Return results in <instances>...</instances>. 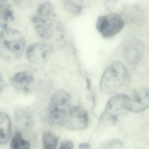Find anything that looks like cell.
I'll list each match as a JSON object with an SVG mask.
<instances>
[{
  "label": "cell",
  "mask_w": 149,
  "mask_h": 149,
  "mask_svg": "<svg viewBox=\"0 0 149 149\" xmlns=\"http://www.w3.org/2000/svg\"><path fill=\"white\" fill-rule=\"evenodd\" d=\"M10 149H29L30 144L23 138L22 133L17 132L11 139Z\"/></svg>",
  "instance_id": "obj_16"
},
{
  "label": "cell",
  "mask_w": 149,
  "mask_h": 149,
  "mask_svg": "<svg viewBox=\"0 0 149 149\" xmlns=\"http://www.w3.org/2000/svg\"><path fill=\"white\" fill-rule=\"evenodd\" d=\"M73 143L69 140L64 141L61 143L59 149H73Z\"/></svg>",
  "instance_id": "obj_20"
},
{
  "label": "cell",
  "mask_w": 149,
  "mask_h": 149,
  "mask_svg": "<svg viewBox=\"0 0 149 149\" xmlns=\"http://www.w3.org/2000/svg\"><path fill=\"white\" fill-rule=\"evenodd\" d=\"M129 96L118 94L113 96L107 102L106 107L99 119V123L104 126L114 125L119 116L127 110Z\"/></svg>",
  "instance_id": "obj_5"
},
{
  "label": "cell",
  "mask_w": 149,
  "mask_h": 149,
  "mask_svg": "<svg viewBox=\"0 0 149 149\" xmlns=\"http://www.w3.org/2000/svg\"><path fill=\"white\" fill-rule=\"evenodd\" d=\"M56 19L53 4L49 1L41 3L31 19L37 35L43 39H50L54 33Z\"/></svg>",
  "instance_id": "obj_4"
},
{
  "label": "cell",
  "mask_w": 149,
  "mask_h": 149,
  "mask_svg": "<svg viewBox=\"0 0 149 149\" xmlns=\"http://www.w3.org/2000/svg\"><path fill=\"white\" fill-rule=\"evenodd\" d=\"M129 72L126 65L120 61L113 62L102 74L100 88L107 94H114L126 87L130 81Z\"/></svg>",
  "instance_id": "obj_2"
},
{
  "label": "cell",
  "mask_w": 149,
  "mask_h": 149,
  "mask_svg": "<svg viewBox=\"0 0 149 149\" xmlns=\"http://www.w3.org/2000/svg\"><path fill=\"white\" fill-rule=\"evenodd\" d=\"M123 146V142L119 139L109 140L104 143L101 149H121Z\"/></svg>",
  "instance_id": "obj_18"
},
{
  "label": "cell",
  "mask_w": 149,
  "mask_h": 149,
  "mask_svg": "<svg viewBox=\"0 0 149 149\" xmlns=\"http://www.w3.org/2000/svg\"><path fill=\"white\" fill-rule=\"evenodd\" d=\"M14 121L16 127L19 130H29L34 124V119L31 113L25 109H19L15 112Z\"/></svg>",
  "instance_id": "obj_12"
},
{
  "label": "cell",
  "mask_w": 149,
  "mask_h": 149,
  "mask_svg": "<svg viewBox=\"0 0 149 149\" xmlns=\"http://www.w3.org/2000/svg\"><path fill=\"white\" fill-rule=\"evenodd\" d=\"M58 138L51 131L45 132L43 136V149H56Z\"/></svg>",
  "instance_id": "obj_17"
},
{
  "label": "cell",
  "mask_w": 149,
  "mask_h": 149,
  "mask_svg": "<svg viewBox=\"0 0 149 149\" xmlns=\"http://www.w3.org/2000/svg\"><path fill=\"white\" fill-rule=\"evenodd\" d=\"M89 122L88 113L81 106L73 107L65 127L73 131L83 130L86 128Z\"/></svg>",
  "instance_id": "obj_9"
},
{
  "label": "cell",
  "mask_w": 149,
  "mask_h": 149,
  "mask_svg": "<svg viewBox=\"0 0 149 149\" xmlns=\"http://www.w3.org/2000/svg\"><path fill=\"white\" fill-rule=\"evenodd\" d=\"M72 98L63 89H59L52 96L47 111L48 123L52 127L65 126L72 109Z\"/></svg>",
  "instance_id": "obj_1"
},
{
  "label": "cell",
  "mask_w": 149,
  "mask_h": 149,
  "mask_svg": "<svg viewBox=\"0 0 149 149\" xmlns=\"http://www.w3.org/2000/svg\"><path fill=\"white\" fill-rule=\"evenodd\" d=\"M25 46V38L18 31L7 28L1 32L0 55L4 60H17L24 52Z\"/></svg>",
  "instance_id": "obj_3"
},
{
  "label": "cell",
  "mask_w": 149,
  "mask_h": 149,
  "mask_svg": "<svg viewBox=\"0 0 149 149\" xmlns=\"http://www.w3.org/2000/svg\"><path fill=\"white\" fill-rule=\"evenodd\" d=\"M49 54L48 46L41 43L31 44L26 49L27 60L34 65L40 64L44 63L47 59Z\"/></svg>",
  "instance_id": "obj_10"
},
{
  "label": "cell",
  "mask_w": 149,
  "mask_h": 149,
  "mask_svg": "<svg viewBox=\"0 0 149 149\" xmlns=\"http://www.w3.org/2000/svg\"><path fill=\"white\" fill-rule=\"evenodd\" d=\"M128 96L127 111L140 113L149 108V88L145 87L136 88Z\"/></svg>",
  "instance_id": "obj_7"
},
{
  "label": "cell",
  "mask_w": 149,
  "mask_h": 149,
  "mask_svg": "<svg viewBox=\"0 0 149 149\" xmlns=\"http://www.w3.org/2000/svg\"><path fill=\"white\" fill-rule=\"evenodd\" d=\"M14 12L8 0L0 1V24L3 30L8 28V25L14 20Z\"/></svg>",
  "instance_id": "obj_13"
},
{
  "label": "cell",
  "mask_w": 149,
  "mask_h": 149,
  "mask_svg": "<svg viewBox=\"0 0 149 149\" xmlns=\"http://www.w3.org/2000/svg\"><path fill=\"white\" fill-rule=\"evenodd\" d=\"M12 132L11 121L6 113H0V143L5 144L9 140Z\"/></svg>",
  "instance_id": "obj_14"
},
{
  "label": "cell",
  "mask_w": 149,
  "mask_h": 149,
  "mask_svg": "<svg viewBox=\"0 0 149 149\" xmlns=\"http://www.w3.org/2000/svg\"><path fill=\"white\" fill-rule=\"evenodd\" d=\"M63 8L66 13L77 16L83 10V0H63Z\"/></svg>",
  "instance_id": "obj_15"
},
{
  "label": "cell",
  "mask_w": 149,
  "mask_h": 149,
  "mask_svg": "<svg viewBox=\"0 0 149 149\" xmlns=\"http://www.w3.org/2000/svg\"><path fill=\"white\" fill-rule=\"evenodd\" d=\"M124 24L121 17L113 13L99 17L96 26L97 30L104 38H110L120 32Z\"/></svg>",
  "instance_id": "obj_6"
},
{
  "label": "cell",
  "mask_w": 149,
  "mask_h": 149,
  "mask_svg": "<svg viewBox=\"0 0 149 149\" xmlns=\"http://www.w3.org/2000/svg\"><path fill=\"white\" fill-rule=\"evenodd\" d=\"M34 81L33 74L29 71L19 72L14 74L10 81V85L17 91L29 93Z\"/></svg>",
  "instance_id": "obj_11"
},
{
  "label": "cell",
  "mask_w": 149,
  "mask_h": 149,
  "mask_svg": "<svg viewBox=\"0 0 149 149\" xmlns=\"http://www.w3.org/2000/svg\"><path fill=\"white\" fill-rule=\"evenodd\" d=\"M1 83H0V88H1V93L3 92V89L4 88L5 84L4 82H3V80L2 78L1 75Z\"/></svg>",
  "instance_id": "obj_22"
},
{
  "label": "cell",
  "mask_w": 149,
  "mask_h": 149,
  "mask_svg": "<svg viewBox=\"0 0 149 149\" xmlns=\"http://www.w3.org/2000/svg\"><path fill=\"white\" fill-rule=\"evenodd\" d=\"M146 46L144 42L139 39L129 41L123 49V57L127 63L136 65L139 63L145 55Z\"/></svg>",
  "instance_id": "obj_8"
},
{
  "label": "cell",
  "mask_w": 149,
  "mask_h": 149,
  "mask_svg": "<svg viewBox=\"0 0 149 149\" xmlns=\"http://www.w3.org/2000/svg\"><path fill=\"white\" fill-rule=\"evenodd\" d=\"M118 0H105L106 4L107 7H108V5L111 3H113L117 1Z\"/></svg>",
  "instance_id": "obj_23"
},
{
  "label": "cell",
  "mask_w": 149,
  "mask_h": 149,
  "mask_svg": "<svg viewBox=\"0 0 149 149\" xmlns=\"http://www.w3.org/2000/svg\"><path fill=\"white\" fill-rule=\"evenodd\" d=\"M17 7L22 10H27L30 8L35 0H13Z\"/></svg>",
  "instance_id": "obj_19"
},
{
  "label": "cell",
  "mask_w": 149,
  "mask_h": 149,
  "mask_svg": "<svg viewBox=\"0 0 149 149\" xmlns=\"http://www.w3.org/2000/svg\"><path fill=\"white\" fill-rule=\"evenodd\" d=\"M79 149H91V146L88 143H82L79 146Z\"/></svg>",
  "instance_id": "obj_21"
}]
</instances>
